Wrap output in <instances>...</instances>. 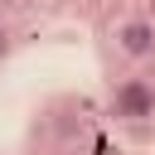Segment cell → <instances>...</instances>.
Segmentation results:
<instances>
[{"instance_id": "1", "label": "cell", "mask_w": 155, "mask_h": 155, "mask_svg": "<svg viewBox=\"0 0 155 155\" xmlns=\"http://www.w3.org/2000/svg\"><path fill=\"white\" fill-rule=\"evenodd\" d=\"M111 116H116V121H145V116H155V87H150L145 78L116 82V92H111Z\"/></svg>"}, {"instance_id": "2", "label": "cell", "mask_w": 155, "mask_h": 155, "mask_svg": "<svg viewBox=\"0 0 155 155\" xmlns=\"http://www.w3.org/2000/svg\"><path fill=\"white\" fill-rule=\"evenodd\" d=\"M116 48H121L126 58H150V53H155V24H150V19H126V24L116 29Z\"/></svg>"}, {"instance_id": "3", "label": "cell", "mask_w": 155, "mask_h": 155, "mask_svg": "<svg viewBox=\"0 0 155 155\" xmlns=\"http://www.w3.org/2000/svg\"><path fill=\"white\" fill-rule=\"evenodd\" d=\"M10 58V39H5V29H0V63Z\"/></svg>"}]
</instances>
